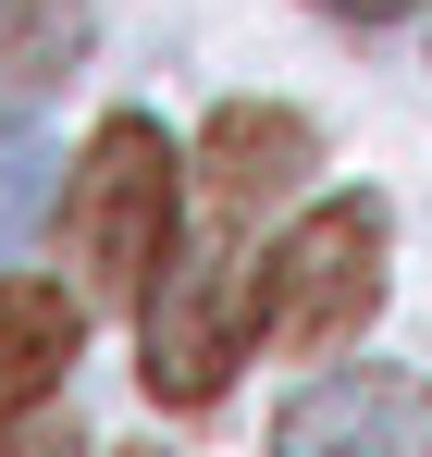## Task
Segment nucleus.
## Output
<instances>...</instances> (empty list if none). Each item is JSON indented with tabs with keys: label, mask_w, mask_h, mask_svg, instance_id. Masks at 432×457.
<instances>
[{
	"label": "nucleus",
	"mask_w": 432,
	"mask_h": 457,
	"mask_svg": "<svg viewBox=\"0 0 432 457\" xmlns=\"http://www.w3.org/2000/svg\"><path fill=\"white\" fill-rule=\"evenodd\" d=\"M173 235H186V173H173V137L148 124V112H112L87 161H74L62 186V260H74V297L87 309H137L161 285V260H173Z\"/></svg>",
	"instance_id": "nucleus-2"
},
{
	"label": "nucleus",
	"mask_w": 432,
	"mask_h": 457,
	"mask_svg": "<svg viewBox=\"0 0 432 457\" xmlns=\"http://www.w3.org/2000/svg\"><path fill=\"white\" fill-rule=\"evenodd\" d=\"M383 198H321V211H296L272 247H260V272H247V334L260 346H285V359H321V346H359L370 309H383Z\"/></svg>",
	"instance_id": "nucleus-3"
},
{
	"label": "nucleus",
	"mask_w": 432,
	"mask_h": 457,
	"mask_svg": "<svg viewBox=\"0 0 432 457\" xmlns=\"http://www.w3.org/2000/svg\"><path fill=\"white\" fill-rule=\"evenodd\" d=\"M321 137L296 124L285 99H235L198 149V247L161 260V285L137 297V346H148V395L161 408H211L235 371V334H247V223L309 186Z\"/></svg>",
	"instance_id": "nucleus-1"
},
{
	"label": "nucleus",
	"mask_w": 432,
	"mask_h": 457,
	"mask_svg": "<svg viewBox=\"0 0 432 457\" xmlns=\"http://www.w3.org/2000/svg\"><path fill=\"white\" fill-rule=\"evenodd\" d=\"M285 445H296V457H334V445H359V457H420V445H432V383H395V371L309 383V395L285 408Z\"/></svg>",
	"instance_id": "nucleus-4"
},
{
	"label": "nucleus",
	"mask_w": 432,
	"mask_h": 457,
	"mask_svg": "<svg viewBox=\"0 0 432 457\" xmlns=\"http://www.w3.org/2000/svg\"><path fill=\"white\" fill-rule=\"evenodd\" d=\"M321 12H346V25H395V12H420V0H321Z\"/></svg>",
	"instance_id": "nucleus-8"
},
{
	"label": "nucleus",
	"mask_w": 432,
	"mask_h": 457,
	"mask_svg": "<svg viewBox=\"0 0 432 457\" xmlns=\"http://www.w3.org/2000/svg\"><path fill=\"white\" fill-rule=\"evenodd\" d=\"M74 346H87V297H62V285H0V433L62 395Z\"/></svg>",
	"instance_id": "nucleus-5"
},
{
	"label": "nucleus",
	"mask_w": 432,
	"mask_h": 457,
	"mask_svg": "<svg viewBox=\"0 0 432 457\" xmlns=\"http://www.w3.org/2000/svg\"><path fill=\"white\" fill-rule=\"evenodd\" d=\"M74 50H87V12H74V0H0V99L62 87Z\"/></svg>",
	"instance_id": "nucleus-6"
},
{
	"label": "nucleus",
	"mask_w": 432,
	"mask_h": 457,
	"mask_svg": "<svg viewBox=\"0 0 432 457\" xmlns=\"http://www.w3.org/2000/svg\"><path fill=\"white\" fill-rule=\"evenodd\" d=\"M50 211V149L25 137V124H0V247H25Z\"/></svg>",
	"instance_id": "nucleus-7"
}]
</instances>
